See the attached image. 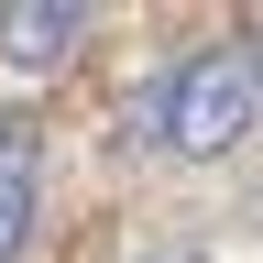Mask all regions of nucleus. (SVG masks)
<instances>
[{
    "label": "nucleus",
    "mask_w": 263,
    "mask_h": 263,
    "mask_svg": "<svg viewBox=\"0 0 263 263\" xmlns=\"http://www.w3.org/2000/svg\"><path fill=\"white\" fill-rule=\"evenodd\" d=\"M132 263H197V252H176V241H164V252H132Z\"/></svg>",
    "instance_id": "obj_4"
},
{
    "label": "nucleus",
    "mask_w": 263,
    "mask_h": 263,
    "mask_svg": "<svg viewBox=\"0 0 263 263\" xmlns=\"http://www.w3.org/2000/svg\"><path fill=\"white\" fill-rule=\"evenodd\" d=\"M33 209H44V143L33 121H0V263L33 241Z\"/></svg>",
    "instance_id": "obj_2"
},
{
    "label": "nucleus",
    "mask_w": 263,
    "mask_h": 263,
    "mask_svg": "<svg viewBox=\"0 0 263 263\" xmlns=\"http://www.w3.org/2000/svg\"><path fill=\"white\" fill-rule=\"evenodd\" d=\"M77 33H88L77 0H33V11H0V55H11V66H66Z\"/></svg>",
    "instance_id": "obj_3"
},
{
    "label": "nucleus",
    "mask_w": 263,
    "mask_h": 263,
    "mask_svg": "<svg viewBox=\"0 0 263 263\" xmlns=\"http://www.w3.org/2000/svg\"><path fill=\"white\" fill-rule=\"evenodd\" d=\"M241 66H252V88H263V33H252V55H241Z\"/></svg>",
    "instance_id": "obj_5"
},
{
    "label": "nucleus",
    "mask_w": 263,
    "mask_h": 263,
    "mask_svg": "<svg viewBox=\"0 0 263 263\" xmlns=\"http://www.w3.org/2000/svg\"><path fill=\"white\" fill-rule=\"evenodd\" d=\"M252 121H263V88H252L241 55H176L143 99H132L143 154H176V164H219Z\"/></svg>",
    "instance_id": "obj_1"
}]
</instances>
